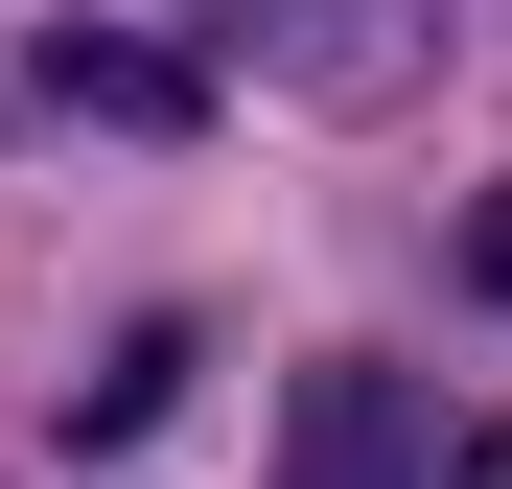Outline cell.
<instances>
[{
	"label": "cell",
	"instance_id": "8992f818",
	"mask_svg": "<svg viewBox=\"0 0 512 489\" xmlns=\"http://www.w3.org/2000/svg\"><path fill=\"white\" fill-rule=\"evenodd\" d=\"M466 489H512V420H489V443H466Z\"/></svg>",
	"mask_w": 512,
	"mask_h": 489
},
{
	"label": "cell",
	"instance_id": "5b68a950",
	"mask_svg": "<svg viewBox=\"0 0 512 489\" xmlns=\"http://www.w3.org/2000/svg\"><path fill=\"white\" fill-rule=\"evenodd\" d=\"M466 280H489V303H512V187H489V210H466Z\"/></svg>",
	"mask_w": 512,
	"mask_h": 489
},
{
	"label": "cell",
	"instance_id": "6da1fadb",
	"mask_svg": "<svg viewBox=\"0 0 512 489\" xmlns=\"http://www.w3.org/2000/svg\"><path fill=\"white\" fill-rule=\"evenodd\" d=\"M210 47L256 70V94H326V117H373L396 70H419V0H210Z\"/></svg>",
	"mask_w": 512,
	"mask_h": 489
},
{
	"label": "cell",
	"instance_id": "3957f363",
	"mask_svg": "<svg viewBox=\"0 0 512 489\" xmlns=\"http://www.w3.org/2000/svg\"><path fill=\"white\" fill-rule=\"evenodd\" d=\"M47 117H117V140H163V117H187V47H47Z\"/></svg>",
	"mask_w": 512,
	"mask_h": 489
},
{
	"label": "cell",
	"instance_id": "7a4b0ae2",
	"mask_svg": "<svg viewBox=\"0 0 512 489\" xmlns=\"http://www.w3.org/2000/svg\"><path fill=\"white\" fill-rule=\"evenodd\" d=\"M280 489H466V466H419V396H396V373H303Z\"/></svg>",
	"mask_w": 512,
	"mask_h": 489
},
{
	"label": "cell",
	"instance_id": "277c9868",
	"mask_svg": "<svg viewBox=\"0 0 512 489\" xmlns=\"http://www.w3.org/2000/svg\"><path fill=\"white\" fill-rule=\"evenodd\" d=\"M163 396H187V326H117V350H94V373H70V443H140V420H163Z\"/></svg>",
	"mask_w": 512,
	"mask_h": 489
}]
</instances>
